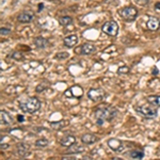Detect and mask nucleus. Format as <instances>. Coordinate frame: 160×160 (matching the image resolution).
<instances>
[{
	"mask_svg": "<svg viewBox=\"0 0 160 160\" xmlns=\"http://www.w3.org/2000/svg\"><path fill=\"white\" fill-rule=\"evenodd\" d=\"M117 114V110L114 107L106 106L101 107L95 111V116L97 119V125L101 126L105 122H110L115 117Z\"/></svg>",
	"mask_w": 160,
	"mask_h": 160,
	"instance_id": "f257e3e1",
	"label": "nucleus"
},
{
	"mask_svg": "<svg viewBox=\"0 0 160 160\" xmlns=\"http://www.w3.org/2000/svg\"><path fill=\"white\" fill-rule=\"evenodd\" d=\"M19 107L26 113H34V112L39 111L40 108H41V101L36 97H30L27 101L21 102Z\"/></svg>",
	"mask_w": 160,
	"mask_h": 160,
	"instance_id": "f03ea898",
	"label": "nucleus"
},
{
	"mask_svg": "<svg viewBox=\"0 0 160 160\" xmlns=\"http://www.w3.org/2000/svg\"><path fill=\"white\" fill-rule=\"evenodd\" d=\"M120 14H121V17L124 19V21H132L137 18V16H138V10H137L134 7H126L121 10Z\"/></svg>",
	"mask_w": 160,
	"mask_h": 160,
	"instance_id": "7ed1b4c3",
	"label": "nucleus"
},
{
	"mask_svg": "<svg viewBox=\"0 0 160 160\" xmlns=\"http://www.w3.org/2000/svg\"><path fill=\"white\" fill-rule=\"evenodd\" d=\"M101 30L104 31V33L108 34L110 36H115L117 35V32H119V25L113 21H107L102 25Z\"/></svg>",
	"mask_w": 160,
	"mask_h": 160,
	"instance_id": "20e7f679",
	"label": "nucleus"
},
{
	"mask_svg": "<svg viewBox=\"0 0 160 160\" xmlns=\"http://www.w3.org/2000/svg\"><path fill=\"white\" fill-rule=\"evenodd\" d=\"M136 110L139 112V113H141L144 117H146V119H153V117L156 116L157 113H158V110H157L153 106L138 107V108H137Z\"/></svg>",
	"mask_w": 160,
	"mask_h": 160,
	"instance_id": "39448f33",
	"label": "nucleus"
},
{
	"mask_svg": "<svg viewBox=\"0 0 160 160\" xmlns=\"http://www.w3.org/2000/svg\"><path fill=\"white\" fill-rule=\"evenodd\" d=\"M107 144H108V146L113 152H115V153H122V152L124 151V148H125L123 142H122L121 140L115 139V138L109 139L108 142H107Z\"/></svg>",
	"mask_w": 160,
	"mask_h": 160,
	"instance_id": "423d86ee",
	"label": "nucleus"
},
{
	"mask_svg": "<svg viewBox=\"0 0 160 160\" xmlns=\"http://www.w3.org/2000/svg\"><path fill=\"white\" fill-rule=\"evenodd\" d=\"M105 95H106V93H105V91L101 89H91L87 92V97H89V99H91L92 101H101L105 97Z\"/></svg>",
	"mask_w": 160,
	"mask_h": 160,
	"instance_id": "0eeeda50",
	"label": "nucleus"
},
{
	"mask_svg": "<svg viewBox=\"0 0 160 160\" xmlns=\"http://www.w3.org/2000/svg\"><path fill=\"white\" fill-rule=\"evenodd\" d=\"M79 50H76V52L80 54H92L96 50V47L91 43H86L81 45V47H79Z\"/></svg>",
	"mask_w": 160,
	"mask_h": 160,
	"instance_id": "6e6552de",
	"label": "nucleus"
},
{
	"mask_svg": "<svg viewBox=\"0 0 160 160\" xmlns=\"http://www.w3.org/2000/svg\"><path fill=\"white\" fill-rule=\"evenodd\" d=\"M34 18V14L32 12H24V13H21L17 16V21L21 24H28V22L32 21Z\"/></svg>",
	"mask_w": 160,
	"mask_h": 160,
	"instance_id": "1a4fd4ad",
	"label": "nucleus"
},
{
	"mask_svg": "<svg viewBox=\"0 0 160 160\" xmlns=\"http://www.w3.org/2000/svg\"><path fill=\"white\" fill-rule=\"evenodd\" d=\"M82 94H83V91L82 89L78 86H74L72 87L69 90H67V92L65 93V96H72V97H81Z\"/></svg>",
	"mask_w": 160,
	"mask_h": 160,
	"instance_id": "9d476101",
	"label": "nucleus"
},
{
	"mask_svg": "<svg viewBox=\"0 0 160 160\" xmlns=\"http://www.w3.org/2000/svg\"><path fill=\"white\" fill-rule=\"evenodd\" d=\"M0 115H1V116H0L1 125H4V126H10V125L13 124V119H12V116L10 115L7 111L1 110V112H0Z\"/></svg>",
	"mask_w": 160,
	"mask_h": 160,
	"instance_id": "9b49d317",
	"label": "nucleus"
},
{
	"mask_svg": "<svg viewBox=\"0 0 160 160\" xmlns=\"http://www.w3.org/2000/svg\"><path fill=\"white\" fill-rule=\"evenodd\" d=\"M60 143L64 147H71L72 145H74V144L76 143V138H75L74 136H72V134H66L64 138L61 139Z\"/></svg>",
	"mask_w": 160,
	"mask_h": 160,
	"instance_id": "f8f14e48",
	"label": "nucleus"
},
{
	"mask_svg": "<svg viewBox=\"0 0 160 160\" xmlns=\"http://www.w3.org/2000/svg\"><path fill=\"white\" fill-rule=\"evenodd\" d=\"M147 28L151 31H156L160 28V21L156 17H149L148 21H147Z\"/></svg>",
	"mask_w": 160,
	"mask_h": 160,
	"instance_id": "ddd939ff",
	"label": "nucleus"
},
{
	"mask_svg": "<svg viewBox=\"0 0 160 160\" xmlns=\"http://www.w3.org/2000/svg\"><path fill=\"white\" fill-rule=\"evenodd\" d=\"M97 140H98V138L93 134H84L83 136L81 137V142L83 144H87V145L95 143Z\"/></svg>",
	"mask_w": 160,
	"mask_h": 160,
	"instance_id": "4468645a",
	"label": "nucleus"
},
{
	"mask_svg": "<svg viewBox=\"0 0 160 160\" xmlns=\"http://www.w3.org/2000/svg\"><path fill=\"white\" fill-rule=\"evenodd\" d=\"M63 43L66 47H74L78 43V37H77V35H75V34H71V35L64 37Z\"/></svg>",
	"mask_w": 160,
	"mask_h": 160,
	"instance_id": "2eb2a0df",
	"label": "nucleus"
},
{
	"mask_svg": "<svg viewBox=\"0 0 160 160\" xmlns=\"http://www.w3.org/2000/svg\"><path fill=\"white\" fill-rule=\"evenodd\" d=\"M29 149H30V147H29V145H27V144H25V143L17 144V154H18V156L21 157V158L26 157L27 155L29 154Z\"/></svg>",
	"mask_w": 160,
	"mask_h": 160,
	"instance_id": "dca6fc26",
	"label": "nucleus"
},
{
	"mask_svg": "<svg viewBox=\"0 0 160 160\" xmlns=\"http://www.w3.org/2000/svg\"><path fill=\"white\" fill-rule=\"evenodd\" d=\"M67 124H68V121H64V120H61V121H58V122H51L50 126H51L52 129L59 130V129H62L63 127L67 126Z\"/></svg>",
	"mask_w": 160,
	"mask_h": 160,
	"instance_id": "f3484780",
	"label": "nucleus"
},
{
	"mask_svg": "<svg viewBox=\"0 0 160 160\" xmlns=\"http://www.w3.org/2000/svg\"><path fill=\"white\" fill-rule=\"evenodd\" d=\"M34 43H35V46L39 47V48H45V47L48 45V41H47L46 39H44V37L42 36H39L35 39V41H34Z\"/></svg>",
	"mask_w": 160,
	"mask_h": 160,
	"instance_id": "a211bd4d",
	"label": "nucleus"
},
{
	"mask_svg": "<svg viewBox=\"0 0 160 160\" xmlns=\"http://www.w3.org/2000/svg\"><path fill=\"white\" fill-rule=\"evenodd\" d=\"M147 101L153 106L160 107V95H151L147 97Z\"/></svg>",
	"mask_w": 160,
	"mask_h": 160,
	"instance_id": "6ab92c4d",
	"label": "nucleus"
},
{
	"mask_svg": "<svg viewBox=\"0 0 160 160\" xmlns=\"http://www.w3.org/2000/svg\"><path fill=\"white\" fill-rule=\"evenodd\" d=\"M59 21H60V25H61V26L67 27V26H69V25L73 24V18L69 16H64V17H61Z\"/></svg>",
	"mask_w": 160,
	"mask_h": 160,
	"instance_id": "aec40b11",
	"label": "nucleus"
},
{
	"mask_svg": "<svg viewBox=\"0 0 160 160\" xmlns=\"http://www.w3.org/2000/svg\"><path fill=\"white\" fill-rule=\"evenodd\" d=\"M129 156L134 159H142L144 157V153L142 151H134V152H131Z\"/></svg>",
	"mask_w": 160,
	"mask_h": 160,
	"instance_id": "412c9836",
	"label": "nucleus"
},
{
	"mask_svg": "<svg viewBox=\"0 0 160 160\" xmlns=\"http://www.w3.org/2000/svg\"><path fill=\"white\" fill-rule=\"evenodd\" d=\"M48 140L47 139H39V140H36V142H35V145L36 146H39V147H45V146H47L48 145Z\"/></svg>",
	"mask_w": 160,
	"mask_h": 160,
	"instance_id": "4be33fe9",
	"label": "nucleus"
},
{
	"mask_svg": "<svg viewBox=\"0 0 160 160\" xmlns=\"http://www.w3.org/2000/svg\"><path fill=\"white\" fill-rule=\"evenodd\" d=\"M129 67L126 66V65H123V66H120L119 69H117V74L119 75H124V74H128L129 73Z\"/></svg>",
	"mask_w": 160,
	"mask_h": 160,
	"instance_id": "5701e85b",
	"label": "nucleus"
},
{
	"mask_svg": "<svg viewBox=\"0 0 160 160\" xmlns=\"http://www.w3.org/2000/svg\"><path fill=\"white\" fill-rule=\"evenodd\" d=\"M68 153L69 154H72V153H81V152H83L84 151V148L82 146H76V147H74L73 148V146H71V147H68Z\"/></svg>",
	"mask_w": 160,
	"mask_h": 160,
	"instance_id": "b1692460",
	"label": "nucleus"
},
{
	"mask_svg": "<svg viewBox=\"0 0 160 160\" xmlns=\"http://www.w3.org/2000/svg\"><path fill=\"white\" fill-rule=\"evenodd\" d=\"M48 87V83L47 82H42L40 86H37L36 87V92H39V93H41V92H43L45 91V90Z\"/></svg>",
	"mask_w": 160,
	"mask_h": 160,
	"instance_id": "393cba45",
	"label": "nucleus"
},
{
	"mask_svg": "<svg viewBox=\"0 0 160 160\" xmlns=\"http://www.w3.org/2000/svg\"><path fill=\"white\" fill-rule=\"evenodd\" d=\"M69 54L67 52H59V54H56V58L59 59V60H64V59H67L68 58Z\"/></svg>",
	"mask_w": 160,
	"mask_h": 160,
	"instance_id": "a878e982",
	"label": "nucleus"
},
{
	"mask_svg": "<svg viewBox=\"0 0 160 160\" xmlns=\"http://www.w3.org/2000/svg\"><path fill=\"white\" fill-rule=\"evenodd\" d=\"M10 33H11V30L7 29V28H1V30H0V34H1L2 36L9 35Z\"/></svg>",
	"mask_w": 160,
	"mask_h": 160,
	"instance_id": "bb28decb",
	"label": "nucleus"
},
{
	"mask_svg": "<svg viewBox=\"0 0 160 160\" xmlns=\"http://www.w3.org/2000/svg\"><path fill=\"white\" fill-rule=\"evenodd\" d=\"M11 58L12 59H16V60H21L22 59V54H21L19 52H13L11 54Z\"/></svg>",
	"mask_w": 160,
	"mask_h": 160,
	"instance_id": "cd10ccee",
	"label": "nucleus"
},
{
	"mask_svg": "<svg viewBox=\"0 0 160 160\" xmlns=\"http://www.w3.org/2000/svg\"><path fill=\"white\" fill-rule=\"evenodd\" d=\"M155 9H156V11H160V2H157L155 4Z\"/></svg>",
	"mask_w": 160,
	"mask_h": 160,
	"instance_id": "c85d7f7f",
	"label": "nucleus"
},
{
	"mask_svg": "<svg viewBox=\"0 0 160 160\" xmlns=\"http://www.w3.org/2000/svg\"><path fill=\"white\" fill-rule=\"evenodd\" d=\"M7 147H9V145H7V144H3V142H2V143H1V149H2V151H3L4 148H7Z\"/></svg>",
	"mask_w": 160,
	"mask_h": 160,
	"instance_id": "c756f323",
	"label": "nucleus"
},
{
	"mask_svg": "<svg viewBox=\"0 0 160 160\" xmlns=\"http://www.w3.org/2000/svg\"><path fill=\"white\" fill-rule=\"evenodd\" d=\"M17 119H18V121H19V122H22V121H24V116H22V115H18V117H17Z\"/></svg>",
	"mask_w": 160,
	"mask_h": 160,
	"instance_id": "7c9ffc66",
	"label": "nucleus"
},
{
	"mask_svg": "<svg viewBox=\"0 0 160 160\" xmlns=\"http://www.w3.org/2000/svg\"><path fill=\"white\" fill-rule=\"evenodd\" d=\"M158 73H159V71H157V68H156V67H155L154 71H153V74H154V75H157Z\"/></svg>",
	"mask_w": 160,
	"mask_h": 160,
	"instance_id": "2f4dec72",
	"label": "nucleus"
},
{
	"mask_svg": "<svg viewBox=\"0 0 160 160\" xmlns=\"http://www.w3.org/2000/svg\"><path fill=\"white\" fill-rule=\"evenodd\" d=\"M39 6H40V7H39V11H41V10L43 9V3H40Z\"/></svg>",
	"mask_w": 160,
	"mask_h": 160,
	"instance_id": "473e14b6",
	"label": "nucleus"
}]
</instances>
